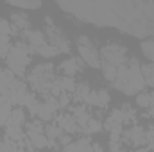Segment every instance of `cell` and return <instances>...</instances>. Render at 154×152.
Returning <instances> with one entry per match:
<instances>
[{"mask_svg":"<svg viewBox=\"0 0 154 152\" xmlns=\"http://www.w3.org/2000/svg\"><path fill=\"white\" fill-rule=\"evenodd\" d=\"M47 134H48V140L50 138H61L63 136V129L59 125H50V127H47Z\"/></svg>","mask_w":154,"mask_h":152,"instance_id":"obj_30","label":"cell"},{"mask_svg":"<svg viewBox=\"0 0 154 152\" xmlns=\"http://www.w3.org/2000/svg\"><path fill=\"white\" fill-rule=\"evenodd\" d=\"M136 104L140 108H151V97H149V93H138Z\"/></svg>","mask_w":154,"mask_h":152,"instance_id":"obj_28","label":"cell"},{"mask_svg":"<svg viewBox=\"0 0 154 152\" xmlns=\"http://www.w3.org/2000/svg\"><path fill=\"white\" fill-rule=\"evenodd\" d=\"M36 54L38 56H41V57H56L57 54H61L54 45H50V43H47V45H43L41 48H38L36 50Z\"/></svg>","mask_w":154,"mask_h":152,"instance_id":"obj_20","label":"cell"},{"mask_svg":"<svg viewBox=\"0 0 154 152\" xmlns=\"http://www.w3.org/2000/svg\"><path fill=\"white\" fill-rule=\"evenodd\" d=\"M57 125H59L63 131H66V132H75L77 129H79L77 120L74 118V114H61V116L57 118Z\"/></svg>","mask_w":154,"mask_h":152,"instance_id":"obj_14","label":"cell"},{"mask_svg":"<svg viewBox=\"0 0 154 152\" xmlns=\"http://www.w3.org/2000/svg\"><path fill=\"white\" fill-rule=\"evenodd\" d=\"M11 47H13V45L9 43V36H0V59L7 57Z\"/></svg>","mask_w":154,"mask_h":152,"instance_id":"obj_24","label":"cell"},{"mask_svg":"<svg viewBox=\"0 0 154 152\" xmlns=\"http://www.w3.org/2000/svg\"><path fill=\"white\" fill-rule=\"evenodd\" d=\"M43 123H41V120H34V122H31V123H27V132H29V136H38V134H43Z\"/></svg>","mask_w":154,"mask_h":152,"instance_id":"obj_22","label":"cell"},{"mask_svg":"<svg viewBox=\"0 0 154 152\" xmlns=\"http://www.w3.org/2000/svg\"><path fill=\"white\" fill-rule=\"evenodd\" d=\"M45 22H47V36H48L50 45H54L61 54H63V52L68 54V52H70V43H68L66 36L59 31V27L54 25V22H52L50 18H45Z\"/></svg>","mask_w":154,"mask_h":152,"instance_id":"obj_6","label":"cell"},{"mask_svg":"<svg viewBox=\"0 0 154 152\" xmlns=\"http://www.w3.org/2000/svg\"><path fill=\"white\" fill-rule=\"evenodd\" d=\"M84 127H86V131H88V132H99V131L102 129L100 122H99V120H95V118H90V122H88Z\"/></svg>","mask_w":154,"mask_h":152,"instance_id":"obj_29","label":"cell"},{"mask_svg":"<svg viewBox=\"0 0 154 152\" xmlns=\"http://www.w3.org/2000/svg\"><path fill=\"white\" fill-rule=\"evenodd\" d=\"M127 48L118 45V43H108L102 50H100V66L104 77L108 81H115L116 72L120 66H124L127 63Z\"/></svg>","mask_w":154,"mask_h":152,"instance_id":"obj_2","label":"cell"},{"mask_svg":"<svg viewBox=\"0 0 154 152\" xmlns=\"http://www.w3.org/2000/svg\"><path fill=\"white\" fill-rule=\"evenodd\" d=\"M109 149H111V152H120V147H118V141H111Z\"/></svg>","mask_w":154,"mask_h":152,"instance_id":"obj_32","label":"cell"},{"mask_svg":"<svg viewBox=\"0 0 154 152\" xmlns=\"http://www.w3.org/2000/svg\"><path fill=\"white\" fill-rule=\"evenodd\" d=\"M68 100H70V99H68V93H65V91H63V93L59 95V99H57V102H59V108L66 106V104H68Z\"/></svg>","mask_w":154,"mask_h":152,"instance_id":"obj_31","label":"cell"},{"mask_svg":"<svg viewBox=\"0 0 154 152\" xmlns=\"http://www.w3.org/2000/svg\"><path fill=\"white\" fill-rule=\"evenodd\" d=\"M0 152H5V150H4V147H2V145H0Z\"/></svg>","mask_w":154,"mask_h":152,"instance_id":"obj_34","label":"cell"},{"mask_svg":"<svg viewBox=\"0 0 154 152\" xmlns=\"http://www.w3.org/2000/svg\"><path fill=\"white\" fill-rule=\"evenodd\" d=\"M5 136L11 138L13 141H20V140L23 138V132H22L20 127H7V129H5Z\"/></svg>","mask_w":154,"mask_h":152,"instance_id":"obj_25","label":"cell"},{"mask_svg":"<svg viewBox=\"0 0 154 152\" xmlns=\"http://www.w3.org/2000/svg\"><path fill=\"white\" fill-rule=\"evenodd\" d=\"M9 5L20 7V9H38L41 7V2H11Z\"/></svg>","mask_w":154,"mask_h":152,"instance_id":"obj_26","label":"cell"},{"mask_svg":"<svg viewBox=\"0 0 154 152\" xmlns=\"http://www.w3.org/2000/svg\"><path fill=\"white\" fill-rule=\"evenodd\" d=\"M113 84L116 90H120L125 95L140 93L145 88V81L142 75V65L138 63V59H129L124 66H120Z\"/></svg>","mask_w":154,"mask_h":152,"instance_id":"obj_1","label":"cell"},{"mask_svg":"<svg viewBox=\"0 0 154 152\" xmlns=\"http://www.w3.org/2000/svg\"><path fill=\"white\" fill-rule=\"evenodd\" d=\"M149 97H151V109H154V91L149 93Z\"/></svg>","mask_w":154,"mask_h":152,"instance_id":"obj_33","label":"cell"},{"mask_svg":"<svg viewBox=\"0 0 154 152\" xmlns=\"http://www.w3.org/2000/svg\"><path fill=\"white\" fill-rule=\"evenodd\" d=\"M18 27L20 29H29V18H27L25 13H13V25H11V29L14 31Z\"/></svg>","mask_w":154,"mask_h":152,"instance_id":"obj_17","label":"cell"},{"mask_svg":"<svg viewBox=\"0 0 154 152\" xmlns=\"http://www.w3.org/2000/svg\"><path fill=\"white\" fill-rule=\"evenodd\" d=\"M77 48H79V56L82 57V61L86 65H90L91 68L100 66V52L91 45V39L88 36H79L77 38Z\"/></svg>","mask_w":154,"mask_h":152,"instance_id":"obj_4","label":"cell"},{"mask_svg":"<svg viewBox=\"0 0 154 152\" xmlns=\"http://www.w3.org/2000/svg\"><path fill=\"white\" fill-rule=\"evenodd\" d=\"M125 140L129 141V143H133V145H143L145 143V132H143V129L142 127H131V129H127V132H125Z\"/></svg>","mask_w":154,"mask_h":152,"instance_id":"obj_13","label":"cell"},{"mask_svg":"<svg viewBox=\"0 0 154 152\" xmlns=\"http://www.w3.org/2000/svg\"><path fill=\"white\" fill-rule=\"evenodd\" d=\"M5 61H7V68L14 75H22L25 72L27 65L31 63V57H29L27 52H23V50H20V48H16L13 45L11 50H9V54H7V57H5Z\"/></svg>","mask_w":154,"mask_h":152,"instance_id":"obj_5","label":"cell"},{"mask_svg":"<svg viewBox=\"0 0 154 152\" xmlns=\"http://www.w3.org/2000/svg\"><path fill=\"white\" fill-rule=\"evenodd\" d=\"M84 102L90 104V106H95V108H106L108 102H109V93L106 90H102V88L93 90V91H90V95L86 97Z\"/></svg>","mask_w":154,"mask_h":152,"instance_id":"obj_9","label":"cell"},{"mask_svg":"<svg viewBox=\"0 0 154 152\" xmlns=\"http://www.w3.org/2000/svg\"><path fill=\"white\" fill-rule=\"evenodd\" d=\"M142 75H143L145 84L154 88V65H143L142 66Z\"/></svg>","mask_w":154,"mask_h":152,"instance_id":"obj_21","label":"cell"},{"mask_svg":"<svg viewBox=\"0 0 154 152\" xmlns=\"http://www.w3.org/2000/svg\"><path fill=\"white\" fill-rule=\"evenodd\" d=\"M90 86L86 84V82H81V84H77L75 86V91H74V100L77 102H84L86 100V97L90 95Z\"/></svg>","mask_w":154,"mask_h":152,"instance_id":"obj_19","label":"cell"},{"mask_svg":"<svg viewBox=\"0 0 154 152\" xmlns=\"http://www.w3.org/2000/svg\"><path fill=\"white\" fill-rule=\"evenodd\" d=\"M74 118L77 120V125H81V127H84L88 122H90V113L86 111V108L84 106H77L75 109H74Z\"/></svg>","mask_w":154,"mask_h":152,"instance_id":"obj_18","label":"cell"},{"mask_svg":"<svg viewBox=\"0 0 154 152\" xmlns=\"http://www.w3.org/2000/svg\"><path fill=\"white\" fill-rule=\"evenodd\" d=\"M16 79H14V74L7 68V70H0V95L2 97H9V88H11V84L14 82Z\"/></svg>","mask_w":154,"mask_h":152,"instance_id":"obj_12","label":"cell"},{"mask_svg":"<svg viewBox=\"0 0 154 152\" xmlns=\"http://www.w3.org/2000/svg\"><path fill=\"white\" fill-rule=\"evenodd\" d=\"M29 93H27V86L23 84V82H20V81H14L13 84H11V88H9V102H13V104H20V106H23V100H25V97H27Z\"/></svg>","mask_w":154,"mask_h":152,"instance_id":"obj_8","label":"cell"},{"mask_svg":"<svg viewBox=\"0 0 154 152\" xmlns=\"http://www.w3.org/2000/svg\"><path fill=\"white\" fill-rule=\"evenodd\" d=\"M31 143H32V147H36V149H43V147H48V145H52V143H50V140H48L47 136H43V134L31 136Z\"/></svg>","mask_w":154,"mask_h":152,"instance_id":"obj_23","label":"cell"},{"mask_svg":"<svg viewBox=\"0 0 154 152\" xmlns=\"http://www.w3.org/2000/svg\"><path fill=\"white\" fill-rule=\"evenodd\" d=\"M81 68H82V65H81V59L79 57H68L66 61H63L61 65H59V70L65 74V77H72L75 74L81 72Z\"/></svg>","mask_w":154,"mask_h":152,"instance_id":"obj_10","label":"cell"},{"mask_svg":"<svg viewBox=\"0 0 154 152\" xmlns=\"http://www.w3.org/2000/svg\"><path fill=\"white\" fill-rule=\"evenodd\" d=\"M0 145L4 147V150H5V152H18V147H16V143H14L11 138H7V136H5V138L0 141Z\"/></svg>","mask_w":154,"mask_h":152,"instance_id":"obj_27","label":"cell"},{"mask_svg":"<svg viewBox=\"0 0 154 152\" xmlns=\"http://www.w3.org/2000/svg\"><path fill=\"white\" fill-rule=\"evenodd\" d=\"M25 38H27V43L34 48V54H36V50L38 48H41L43 45H47L48 41H47V36L41 32V31H25V34H23Z\"/></svg>","mask_w":154,"mask_h":152,"instance_id":"obj_11","label":"cell"},{"mask_svg":"<svg viewBox=\"0 0 154 152\" xmlns=\"http://www.w3.org/2000/svg\"><path fill=\"white\" fill-rule=\"evenodd\" d=\"M25 120V113L23 109H13V113L9 114L7 122H5V127H20Z\"/></svg>","mask_w":154,"mask_h":152,"instance_id":"obj_16","label":"cell"},{"mask_svg":"<svg viewBox=\"0 0 154 152\" xmlns=\"http://www.w3.org/2000/svg\"><path fill=\"white\" fill-rule=\"evenodd\" d=\"M57 109H59L57 99L52 95H45V100L38 104V113L36 114L39 116V120H50V118H54Z\"/></svg>","mask_w":154,"mask_h":152,"instance_id":"obj_7","label":"cell"},{"mask_svg":"<svg viewBox=\"0 0 154 152\" xmlns=\"http://www.w3.org/2000/svg\"><path fill=\"white\" fill-rule=\"evenodd\" d=\"M52 70H54V68H52L50 63H39V65H36V66L31 70V74H29V82H31V86H32L36 91L47 93V91L52 88L54 81H56Z\"/></svg>","mask_w":154,"mask_h":152,"instance_id":"obj_3","label":"cell"},{"mask_svg":"<svg viewBox=\"0 0 154 152\" xmlns=\"http://www.w3.org/2000/svg\"><path fill=\"white\" fill-rule=\"evenodd\" d=\"M65 152H93V149H91V143L86 138H82V140H77V141H72L70 145H66Z\"/></svg>","mask_w":154,"mask_h":152,"instance_id":"obj_15","label":"cell"}]
</instances>
